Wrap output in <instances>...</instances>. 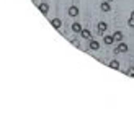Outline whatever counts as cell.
<instances>
[{
  "instance_id": "obj_2",
  "label": "cell",
  "mask_w": 134,
  "mask_h": 121,
  "mask_svg": "<svg viewBox=\"0 0 134 121\" xmlns=\"http://www.w3.org/2000/svg\"><path fill=\"white\" fill-rule=\"evenodd\" d=\"M128 49H129V48H128V44H126V43H123V41H121V43H119V44L116 46V49H115V52H116V54H118V52H128Z\"/></svg>"
},
{
  "instance_id": "obj_10",
  "label": "cell",
  "mask_w": 134,
  "mask_h": 121,
  "mask_svg": "<svg viewBox=\"0 0 134 121\" xmlns=\"http://www.w3.org/2000/svg\"><path fill=\"white\" fill-rule=\"evenodd\" d=\"M100 8H102V12H111V5H110V2H102V5H100Z\"/></svg>"
},
{
  "instance_id": "obj_15",
  "label": "cell",
  "mask_w": 134,
  "mask_h": 121,
  "mask_svg": "<svg viewBox=\"0 0 134 121\" xmlns=\"http://www.w3.org/2000/svg\"><path fill=\"white\" fill-rule=\"evenodd\" d=\"M72 44H74V46H77V48L80 46V43H79V41H75V39H74V41H72Z\"/></svg>"
},
{
  "instance_id": "obj_7",
  "label": "cell",
  "mask_w": 134,
  "mask_h": 121,
  "mask_svg": "<svg viewBox=\"0 0 134 121\" xmlns=\"http://www.w3.org/2000/svg\"><path fill=\"white\" fill-rule=\"evenodd\" d=\"M113 38H115L116 43H121L123 38H124V35H123V31H115V33H113Z\"/></svg>"
},
{
  "instance_id": "obj_14",
  "label": "cell",
  "mask_w": 134,
  "mask_h": 121,
  "mask_svg": "<svg viewBox=\"0 0 134 121\" xmlns=\"http://www.w3.org/2000/svg\"><path fill=\"white\" fill-rule=\"evenodd\" d=\"M126 75H129V77H134V65H131L128 70H126Z\"/></svg>"
},
{
  "instance_id": "obj_8",
  "label": "cell",
  "mask_w": 134,
  "mask_h": 121,
  "mask_svg": "<svg viewBox=\"0 0 134 121\" xmlns=\"http://www.w3.org/2000/svg\"><path fill=\"white\" fill-rule=\"evenodd\" d=\"M51 25L54 26L56 30H59V28L62 26V21H61V18H52V20H51Z\"/></svg>"
},
{
  "instance_id": "obj_4",
  "label": "cell",
  "mask_w": 134,
  "mask_h": 121,
  "mask_svg": "<svg viewBox=\"0 0 134 121\" xmlns=\"http://www.w3.org/2000/svg\"><path fill=\"white\" fill-rule=\"evenodd\" d=\"M88 49H92V51H98V49H100V43L97 41V39H90V43H88Z\"/></svg>"
},
{
  "instance_id": "obj_5",
  "label": "cell",
  "mask_w": 134,
  "mask_h": 121,
  "mask_svg": "<svg viewBox=\"0 0 134 121\" xmlns=\"http://www.w3.org/2000/svg\"><path fill=\"white\" fill-rule=\"evenodd\" d=\"M38 8H39V12H41L43 15H48V12H49V5L43 2V3H39V5H38Z\"/></svg>"
},
{
  "instance_id": "obj_1",
  "label": "cell",
  "mask_w": 134,
  "mask_h": 121,
  "mask_svg": "<svg viewBox=\"0 0 134 121\" xmlns=\"http://www.w3.org/2000/svg\"><path fill=\"white\" fill-rule=\"evenodd\" d=\"M97 28H98V35H100V36H103L105 33H106V30H108V25H106L105 21H100Z\"/></svg>"
},
{
  "instance_id": "obj_12",
  "label": "cell",
  "mask_w": 134,
  "mask_h": 121,
  "mask_svg": "<svg viewBox=\"0 0 134 121\" xmlns=\"http://www.w3.org/2000/svg\"><path fill=\"white\" fill-rule=\"evenodd\" d=\"M128 26H129V28H134V10H132L131 16H129V20H128Z\"/></svg>"
},
{
  "instance_id": "obj_13",
  "label": "cell",
  "mask_w": 134,
  "mask_h": 121,
  "mask_svg": "<svg viewBox=\"0 0 134 121\" xmlns=\"http://www.w3.org/2000/svg\"><path fill=\"white\" fill-rule=\"evenodd\" d=\"M110 67H111V69L119 70V62H118V60H111V62H110Z\"/></svg>"
},
{
  "instance_id": "obj_16",
  "label": "cell",
  "mask_w": 134,
  "mask_h": 121,
  "mask_svg": "<svg viewBox=\"0 0 134 121\" xmlns=\"http://www.w3.org/2000/svg\"><path fill=\"white\" fill-rule=\"evenodd\" d=\"M106 2H110V3H111V2H113V0H106Z\"/></svg>"
},
{
  "instance_id": "obj_6",
  "label": "cell",
  "mask_w": 134,
  "mask_h": 121,
  "mask_svg": "<svg viewBox=\"0 0 134 121\" xmlns=\"http://www.w3.org/2000/svg\"><path fill=\"white\" fill-rule=\"evenodd\" d=\"M80 36H82L83 39H88V41H90V39H92V31H90V30H87V28H83L82 33H80Z\"/></svg>"
},
{
  "instance_id": "obj_9",
  "label": "cell",
  "mask_w": 134,
  "mask_h": 121,
  "mask_svg": "<svg viewBox=\"0 0 134 121\" xmlns=\"http://www.w3.org/2000/svg\"><path fill=\"white\" fill-rule=\"evenodd\" d=\"M82 25H80V23H72V31L74 33H77V35H80V33H82Z\"/></svg>"
},
{
  "instance_id": "obj_11",
  "label": "cell",
  "mask_w": 134,
  "mask_h": 121,
  "mask_svg": "<svg viewBox=\"0 0 134 121\" xmlns=\"http://www.w3.org/2000/svg\"><path fill=\"white\" fill-rule=\"evenodd\" d=\"M103 43H105L106 46H111L113 43H115V38H113V35H111V36H106V35H105V36H103Z\"/></svg>"
},
{
  "instance_id": "obj_3",
  "label": "cell",
  "mask_w": 134,
  "mask_h": 121,
  "mask_svg": "<svg viewBox=\"0 0 134 121\" xmlns=\"http://www.w3.org/2000/svg\"><path fill=\"white\" fill-rule=\"evenodd\" d=\"M67 15H69V16H72V18H75V16L79 15V7H75V5L69 7V10H67Z\"/></svg>"
}]
</instances>
